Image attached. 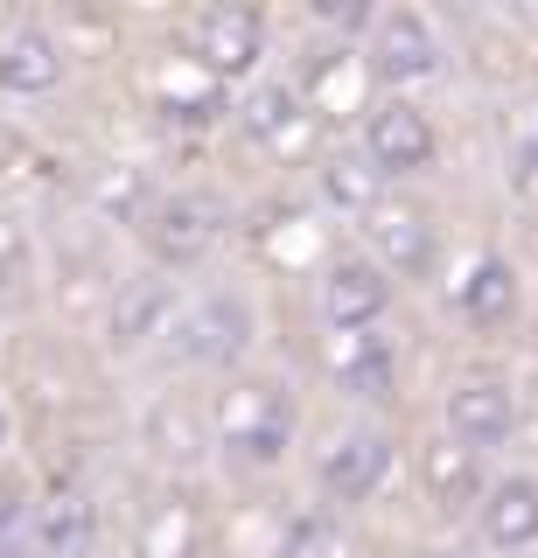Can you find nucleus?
<instances>
[{
	"label": "nucleus",
	"mask_w": 538,
	"mask_h": 558,
	"mask_svg": "<svg viewBox=\"0 0 538 558\" xmlns=\"http://www.w3.org/2000/svg\"><path fill=\"white\" fill-rule=\"evenodd\" d=\"M378 196H385V182L371 174V161H363V154H328V161H322V203H328V209L363 217Z\"/></svg>",
	"instance_id": "nucleus-19"
},
{
	"label": "nucleus",
	"mask_w": 538,
	"mask_h": 558,
	"mask_svg": "<svg viewBox=\"0 0 538 558\" xmlns=\"http://www.w3.org/2000/svg\"><path fill=\"white\" fill-rule=\"evenodd\" d=\"M22 523H28V496H22V488H8V482H0V558L14 551Z\"/></svg>",
	"instance_id": "nucleus-21"
},
{
	"label": "nucleus",
	"mask_w": 538,
	"mask_h": 558,
	"mask_svg": "<svg viewBox=\"0 0 538 558\" xmlns=\"http://www.w3.org/2000/svg\"><path fill=\"white\" fill-rule=\"evenodd\" d=\"M363 258H378L392 279H427L433 258H441V231L420 203L406 196H378L363 209Z\"/></svg>",
	"instance_id": "nucleus-6"
},
{
	"label": "nucleus",
	"mask_w": 538,
	"mask_h": 558,
	"mask_svg": "<svg viewBox=\"0 0 538 558\" xmlns=\"http://www.w3.org/2000/svg\"><path fill=\"white\" fill-rule=\"evenodd\" d=\"M203 551V517L196 502L168 496L147 510V531H141V558H196Z\"/></svg>",
	"instance_id": "nucleus-17"
},
{
	"label": "nucleus",
	"mask_w": 538,
	"mask_h": 558,
	"mask_svg": "<svg viewBox=\"0 0 538 558\" xmlns=\"http://www.w3.org/2000/svg\"><path fill=\"white\" fill-rule=\"evenodd\" d=\"M141 238H147L154 266H196L224 238V209L211 196H154L141 209Z\"/></svg>",
	"instance_id": "nucleus-9"
},
{
	"label": "nucleus",
	"mask_w": 538,
	"mask_h": 558,
	"mask_svg": "<svg viewBox=\"0 0 538 558\" xmlns=\"http://www.w3.org/2000/svg\"><path fill=\"white\" fill-rule=\"evenodd\" d=\"M447 301L468 328H511L517 301H525V287H517V266L503 252H476L468 266L455 272V287H447Z\"/></svg>",
	"instance_id": "nucleus-13"
},
{
	"label": "nucleus",
	"mask_w": 538,
	"mask_h": 558,
	"mask_svg": "<svg viewBox=\"0 0 538 558\" xmlns=\"http://www.w3.org/2000/svg\"><path fill=\"white\" fill-rule=\"evenodd\" d=\"M441 418H447V440L455 447L490 453L517 433V391L503 377H455L441 398Z\"/></svg>",
	"instance_id": "nucleus-10"
},
{
	"label": "nucleus",
	"mask_w": 538,
	"mask_h": 558,
	"mask_svg": "<svg viewBox=\"0 0 538 558\" xmlns=\"http://www.w3.org/2000/svg\"><path fill=\"white\" fill-rule=\"evenodd\" d=\"M433 558H476V551H433Z\"/></svg>",
	"instance_id": "nucleus-23"
},
{
	"label": "nucleus",
	"mask_w": 538,
	"mask_h": 558,
	"mask_svg": "<svg viewBox=\"0 0 538 558\" xmlns=\"http://www.w3.org/2000/svg\"><path fill=\"white\" fill-rule=\"evenodd\" d=\"M385 314H392V272L378 266V258H363V252L328 258V272H322V322H328V336H371Z\"/></svg>",
	"instance_id": "nucleus-8"
},
{
	"label": "nucleus",
	"mask_w": 538,
	"mask_h": 558,
	"mask_svg": "<svg viewBox=\"0 0 538 558\" xmlns=\"http://www.w3.org/2000/svg\"><path fill=\"white\" fill-rule=\"evenodd\" d=\"M392 468H398V447H392V433H378V426H357V433H336L322 453H315V488H322V502L328 510H357V502H371L378 488L392 482Z\"/></svg>",
	"instance_id": "nucleus-4"
},
{
	"label": "nucleus",
	"mask_w": 538,
	"mask_h": 558,
	"mask_svg": "<svg viewBox=\"0 0 538 558\" xmlns=\"http://www.w3.org/2000/svg\"><path fill=\"white\" fill-rule=\"evenodd\" d=\"M84 537H92V510H84V502H71V510H57L43 523V545L49 551H77Z\"/></svg>",
	"instance_id": "nucleus-20"
},
{
	"label": "nucleus",
	"mask_w": 538,
	"mask_h": 558,
	"mask_svg": "<svg viewBox=\"0 0 538 558\" xmlns=\"http://www.w3.org/2000/svg\"><path fill=\"white\" fill-rule=\"evenodd\" d=\"M0 447H8V405H0Z\"/></svg>",
	"instance_id": "nucleus-22"
},
{
	"label": "nucleus",
	"mask_w": 538,
	"mask_h": 558,
	"mask_svg": "<svg viewBox=\"0 0 538 558\" xmlns=\"http://www.w3.org/2000/svg\"><path fill=\"white\" fill-rule=\"evenodd\" d=\"M238 126H246L259 147H273V154H301L308 133H315V105L301 98V84L266 77V84L246 92V105H238Z\"/></svg>",
	"instance_id": "nucleus-12"
},
{
	"label": "nucleus",
	"mask_w": 538,
	"mask_h": 558,
	"mask_svg": "<svg viewBox=\"0 0 538 558\" xmlns=\"http://www.w3.org/2000/svg\"><path fill=\"white\" fill-rule=\"evenodd\" d=\"M273 558H343V517L328 510V502H301V510L280 523Z\"/></svg>",
	"instance_id": "nucleus-18"
},
{
	"label": "nucleus",
	"mask_w": 538,
	"mask_h": 558,
	"mask_svg": "<svg viewBox=\"0 0 538 558\" xmlns=\"http://www.w3.org/2000/svg\"><path fill=\"white\" fill-rule=\"evenodd\" d=\"M357 154L371 161L378 182H406V174L433 168V154H441V133H433V119H427L413 98L385 92V98H371V105H363Z\"/></svg>",
	"instance_id": "nucleus-1"
},
{
	"label": "nucleus",
	"mask_w": 538,
	"mask_h": 558,
	"mask_svg": "<svg viewBox=\"0 0 538 558\" xmlns=\"http://www.w3.org/2000/svg\"><path fill=\"white\" fill-rule=\"evenodd\" d=\"M328 377H336V391L363 398V405H385L398 391V349L378 336H336V356H328Z\"/></svg>",
	"instance_id": "nucleus-16"
},
{
	"label": "nucleus",
	"mask_w": 538,
	"mask_h": 558,
	"mask_svg": "<svg viewBox=\"0 0 538 558\" xmlns=\"http://www.w3.org/2000/svg\"><path fill=\"white\" fill-rule=\"evenodd\" d=\"M168 342H176V356H189V363L231 371L252 349V307L238 301V293H203V301H189L176 322H168Z\"/></svg>",
	"instance_id": "nucleus-7"
},
{
	"label": "nucleus",
	"mask_w": 538,
	"mask_h": 558,
	"mask_svg": "<svg viewBox=\"0 0 538 558\" xmlns=\"http://www.w3.org/2000/svg\"><path fill=\"white\" fill-rule=\"evenodd\" d=\"M441 28L427 22L420 8H378L371 14V35H363V70H371V84H385V92L406 98V84H420L441 70Z\"/></svg>",
	"instance_id": "nucleus-3"
},
{
	"label": "nucleus",
	"mask_w": 538,
	"mask_h": 558,
	"mask_svg": "<svg viewBox=\"0 0 538 558\" xmlns=\"http://www.w3.org/2000/svg\"><path fill=\"white\" fill-rule=\"evenodd\" d=\"M63 84V43L43 22L0 28V92L8 98H49Z\"/></svg>",
	"instance_id": "nucleus-14"
},
{
	"label": "nucleus",
	"mask_w": 538,
	"mask_h": 558,
	"mask_svg": "<svg viewBox=\"0 0 538 558\" xmlns=\"http://www.w3.org/2000/svg\"><path fill=\"white\" fill-rule=\"evenodd\" d=\"M294 440V405L273 384H238L231 398L217 405V447L224 461L238 468H280Z\"/></svg>",
	"instance_id": "nucleus-2"
},
{
	"label": "nucleus",
	"mask_w": 538,
	"mask_h": 558,
	"mask_svg": "<svg viewBox=\"0 0 538 558\" xmlns=\"http://www.w3.org/2000/svg\"><path fill=\"white\" fill-rule=\"evenodd\" d=\"M420 488H427V502L441 517H476L482 488H490V475H482V453L455 447L447 433H441V440H427L420 447Z\"/></svg>",
	"instance_id": "nucleus-15"
},
{
	"label": "nucleus",
	"mask_w": 538,
	"mask_h": 558,
	"mask_svg": "<svg viewBox=\"0 0 538 558\" xmlns=\"http://www.w3.org/2000/svg\"><path fill=\"white\" fill-rule=\"evenodd\" d=\"M476 537H482V551H503V558H517V551H538V475H490V488H482V502H476Z\"/></svg>",
	"instance_id": "nucleus-11"
},
{
	"label": "nucleus",
	"mask_w": 538,
	"mask_h": 558,
	"mask_svg": "<svg viewBox=\"0 0 538 558\" xmlns=\"http://www.w3.org/2000/svg\"><path fill=\"white\" fill-rule=\"evenodd\" d=\"M182 49H189V63L203 70L211 84H231V77H246V70L259 63V49H266V22H259V8H196L189 14V28H182Z\"/></svg>",
	"instance_id": "nucleus-5"
}]
</instances>
